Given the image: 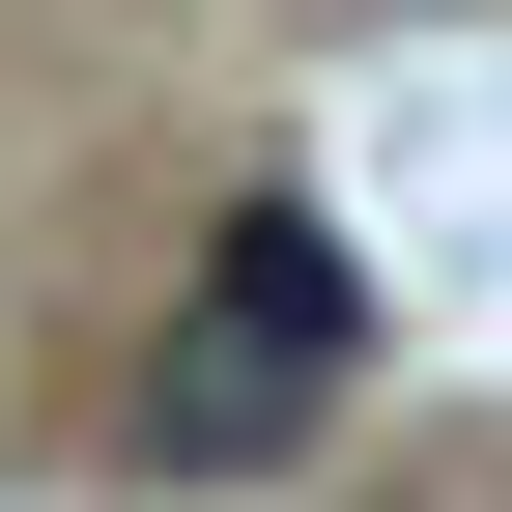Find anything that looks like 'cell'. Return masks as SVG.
Wrapping results in <instances>:
<instances>
[{"instance_id":"obj_2","label":"cell","mask_w":512,"mask_h":512,"mask_svg":"<svg viewBox=\"0 0 512 512\" xmlns=\"http://www.w3.org/2000/svg\"><path fill=\"white\" fill-rule=\"evenodd\" d=\"M200 313H256V342H313V370H370V256L313 228V200H228V228H200Z\"/></svg>"},{"instance_id":"obj_1","label":"cell","mask_w":512,"mask_h":512,"mask_svg":"<svg viewBox=\"0 0 512 512\" xmlns=\"http://www.w3.org/2000/svg\"><path fill=\"white\" fill-rule=\"evenodd\" d=\"M313 399H342V370H313V342H256V313H171V342H143V456H171V484H228V456H285Z\"/></svg>"},{"instance_id":"obj_3","label":"cell","mask_w":512,"mask_h":512,"mask_svg":"<svg viewBox=\"0 0 512 512\" xmlns=\"http://www.w3.org/2000/svg\"><path fill=\"white\" fill-rule=\"evenodd\" d=\"M370 29H456V0H370Z\"/></svg>"}]
</instances>
